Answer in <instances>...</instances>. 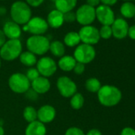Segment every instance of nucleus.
Masks as SVG:
<instances>
[{"instance_id":"f257e3e1","label":"nucleus","mask_w":135,"mask_h":135,"mask_svg":"<svg viewBox=\"0 0 135 135\" xmlns=\"http://www.w3.org/2000/svg\"><path fill=\"white\" fill-rule=\"evenodd\" d=\"M98 93L99 103L105 107H114L119 103L122 99V92L115 86H102Z\"/></svg>"},{"instance_id":"f03ea898","label":"nucleus","mask_w":135,"mask_h":135,"mask_svg":"<svg viewBox=\"0 0 135 135\" xmlns=\"http://www.w3.org/2000/svg\"><path fill=\"white\" fill-rule=\"evenodd\" d=\"M11 17L14 22L19 26L26 25L32 18L30 7L23 1H16L11 7Z\"/></svg>"},{"instance_id":"7ed1b4c3","label":"nucleus","mask_w":135,"mask_h":135,"mask_svg":"<svg viewBox=\"0 0 135 135\" xmlns=\"http://www.w3.org/2000/svg\"><path fill=\"white\" fill-rule=\"evenodd\" d=\"M22 51V45L19 39L8 40L0 48V57L11 61L19 57Z\"/></svg>"},{"instance_id":"20e7f679","label":"nucleus","mask_w":135,"mask_h":135,"mask_svg":"<svg viewBox=\"0 0 135 135\" xmlns=\"http://www.w3.org/2000/svg\"><path fill=\"white\" fill-rule=\"evenodd\" d=\"M50 41L43 35H33L26 41V46L30 52L35 55H44L49 50Z\"/></svg>"},{"instance_id":"39448f33","label":"nucleus","mask_w":135,"mask_h":135,"mask_svg":"<svg viewBox=\"0 0 135 135\" xmlns=\"http://www.w3.org/2000/svg\"><path fill=\"white\" fill-rule=\"evenodd\" d=\"M30 81L22 73H15L9 78V87L15 93H26L30 90Z\"/></svg>"},{"instance_id":"423d86ee","label":"nucleus","mask_w":135,"mask_h":135,"mask_svg":"<svg viewBox=\"0 0 135 135\" xmlns=\"http://www.w3.org/2000/svg\"><path fill=\"white\" fill-rule=\"evenodd\" d=\"M49 25L46 20L41 17H33L30 21L23 26V30L29 32L33 35H43L47 32Z\"/></svg>"},{"instance_id":"0eeeda50","label":"nucleus","mask_w":135,"mask_h":135,"mask_svg":"<svg viewBox=\"0 0 135 135\" xmlns=\"http://www.w3.org/2000/svg\"><path fill=\"white\" fill-rule=\"evenodd\" d=\"M96 55L95 48L92 45L87 44H81L77 45L74 52V58L76 62L82 63L84 64L91 62Z\"/></svg>"},{"instance_id":"6e6552de","label":"nucleus","mask_w":135,"mask_h":135,"mask_svg":"<svg viewBox=\"0 0 135 135\" xmlns=\"http://www.w3.org/2000/svg\"><path fill=\"white\" fill-rule=\"evenodd\" d=\"M76 13V21L83 26H90L95 20V8L88 5L84 4L80 6Z\"/></svg>"},{"instance_id":"1a4fd4ad","label":"nucleus","mask_w":135,"mask_h":135,"mask_svg":"<svg viewBox=\"0 0 135 135\" xmlns=\"http://www.w3.org/2000/svg\"><path fill=\"white\" fill-rule=\"evenodd\" d=\"M78 33L80 38V41H82L83 44L93 45L97 44L100 40L99 30L91 25L83 26Z\"/></svg>"},{"instance_id":"9d476101","label":"nucleus","mask_w":135,"mask_h":135,"mask_svg":"<svg viewBox=\"0 0 135 135\" xmlns=\"http://www.w3.org/2000/svg\"><path fill=\"white\" fill-rule=\"evenodd\" d=\"M36 64L39 74L46 78L52 76L57 69V64L55 60L49 56H44L41 58Z\"/></svg>"},{"instance_id":"9b49d317","label":"nucleus","mask_w":135,"mask_h":135,"mask_svg":"<svg viewBox=\"0 0 135 135\" xmlns=\"http://www.w3.org/2000/svg\"><path fill=\"white\" fill-rule=\"evenodd\" d=\"M56 86L60 95L65 98L72 97L76 93V84L73 80L67 76H60L57 80Z\"/></svg>"},{"instance_id":"f8f14e48","label":"nucleus","mask_w":135,"mask_h":135,"mask_svg":"<svg viewBox=\"0 0 135 135\" xmlns=\"http://www.w3.org/2000/svg\"><path fill=\"white\" fill-rule=\"evenodd\" d=\"M95 17L103 26H111L115 20L114 13L110 7L103 4L95 8Z\"/></svg>"},{"instance_id":"ddd939ff","label":"nucleus","mask_w":135,"mask_h":135,"mask_svg":"<svg viewBox=\"0 0 135 135\" xmlns=\"http://www.w3.org/2000/svg\"><path fill=\"white\" fill-rule=\"evenodd\" d=\"M110 26L112 30V36L116 39L122 40L128 35L129 25L124 18H116Z\"/></svg>"},{"instance_id":"4468645a","label":"nucleus","mask_w":135,"mask_h":135,"mask_svg":"<svg viewBox=\"0 0 135 135\" xmlns=\"http://www.w3.org/2000/svg\"><path fill=\"white\" fill-rule=\"evenodd\" d=\"M2 30L3 31L6 37L9 38V40L18 39L22 34L21 26L18 24L14 22L13 21L7 22L4 24Z\"/></svg>"},{"instance_id":"2eb2a0df","label":"nucleus","mask_w":135,"mask_h":135,"mask_svg":"<svg viewBox=\"0 0 135 135\" xmlns=\"http://www.w3.org/2000/svg\"><path fill=\"white\" fill-rule=\"evenodd\" d=\"M56 116V110L50 105H44L37 110V118L42 123L51 122Z\"/></svg>"},{"instance_id":"dca6fc26","label":"nucleus","mask_w":135,"mask_h":135,"mask_svg":"<svg viewBox=\"0 0 135 135\" xmlns=\"http://www.w3.org/2000/svg\"><path fill=\"white\" fill-rule=\"evenodd\" d=\"M46 22L49 25V27L50 26L53 29H58L64 23V14L56 9L52 10L49 13Z\"/></svg>"},{"instance_id":"f3484780","label":"nucleus","mask_w":135,"mask_h":135,"mask_svg":"<svg viewBox=\"0 0 135 135\" xmlns=\"http://www.w3.org/2000/svg\"><path fill=\"white\" fill-rule=\"evenodd\" d=\"M32 89L37 94H45L50 89L51 84L49 80L44 76H39L31 82Z\"/></svg>"},{"instance_id":"a211bd4d","label":"nucleus","mask_w":135,"mask_h":135,"mask_svg":"<svg viewBox=\"0 0 135 135\" xmlns=\"http://www.w3.org/2000/svg\"><path fill=\"white\" fill-rule=\"evenodd\" d=\"M26 135H45L46 128L45 124L40 121H34L30 122L26 129Z\"/></svg>"},{"instance_id":"6ab92c4d","label":"nucleus","mask_w":135,"mask_h":135,"mask_svg":"<svg viewBox=\"0 0 135 135\" xmlns=\"http://www.w3.org/2000/svg\"><path fill=\"white\" fill-rule=\"evenodd\" d=\"M78 0H54L56 10L64 14L73 11L76 7Z\"/></svg>"},{"instance_id":"aec40b11","label":"nucleus","mask_w":135,"mask_h":135,"mask_svg":"<svg viewBox=\"0 0 135 135\" xmlns=\"http://www.w3.org/2000/svg\"><path fill=\"white\" fill-rule=\"evenodd\" d=\"M76 64V60L72 56H63L58 61L59 68L64 72H69L73 70Z\"/></svg>"},{"instance_id":"412c9836","label":"nucleus","mask_w":135,"mask_h":135,"mask_svg":"<svg viewBox=\"0 0 135 135\" xmlns=\"http://www.w3.org/2000/svg\"><path fill=\"white\" fill-rule=\"evenodd\" d=\"M64 45L69 47H75L80 45V38L79 33L75 31H71L68 33L64 37Z\"/></svg>"},{"instance_id":"4be33fe9","label":"nucleus","mask_w":135,"mask_h":135,"mask_svg":"<svg viewBox=\"0 0 135 135\" xmlns=\"http://www.w3.org/2000/svg\"><path fill=\"white\" fill-rule=\"evenodd\" d=\"M49 51L53 56L57 57H62L65 52L64 44L60 41H54L52 42H50Z\"/></svg>"},{"instance_id":"5701e85b","label":"nucleus","mask_w":135,"mask_h":135,"mask_svg":"<svg viewBox=\"0 0 135 135\" xmlns=\"http://www.w3.org/2000/svg\"><path fill=\"white\" fill-rule=\"evenodd\" d=\"M19 59L22 64L28 67H33L37 62L35 54L32 53L30 51L22 52L21 55L19 56Z\"/></svg>"},{"instance_id":"b1692460","label":"nucleus","mask_w":135,"mask_h":135,"mask_svg":"<svg viewBox=\"0 0 135 135\" xmlns=\"http://www.w3.org/2000/svg\"><path fill=\"white\" fill-rule=\"evenodd\" d=\"M120 13L126 18H134L135 5L130 2H125L120 7Z\"/></svg>"},{"instance_id":"393cba45","label":"nucleus","mask_w":135,"mask_h":135,"mask_svg":"<svg viewBox=\"0 0 135 135\" xmlns=\"http://www.w3.org/2000/svg\"><path fill=\"white\" fill-rule=\"evenodd\" d=\"M102 85L100 81L96 79V78H89L86 80L85 82V88L86 89L92 93H95L98 92L99 91V89L101 88Z\"/></svg>"},{"instance_id":"a878e982","label":"nucleus","mask_w":135,"mask_h":135,"mask_svg":"<svg viewBox=\"0 0 135 135\" xmlns=\"http://www.w3.org/2000/svg\"><path fill=\"white\" fill-rule=\"evenodd\" d=\"M23 117H24L25 120L27 121L29 123L33 122L36 121L37 118V111L35 110L34 107H33L31 106L26 107L23 111Z\"/></svg>"},{"instance_id":"bb28decb","label":"nucleus","mask_w":135,"mask_h":135,"mask_svg":"<svg viewBox=\"0 0 135 135\" xmlns=\"http://www.w3.org/2000/svg\"><path fill=\"white\" fill-rule=\"evenodd\" d=\"M84 103V98L80 93H76L71 97L70 105L75 110H80L82 108Z\"/></svg>"},{"instance_id":"cd10ccee","label":"nucleus","mask_w":135,"mask_h":135,"mask_svg":"<svg viewBox=\"0 0 135 135\" xmlns=\"http://www.w3.org/2000/svg\"><path fill=\"white\" fill-rule=\"evenodd\" d=\"M100 38L103 39H109L112 36V30L110 26H103L99 30Z\"/></svg>"},{"instance_id":"c85d7f7f","label":"nucleus","mask_w":135,"mask_h":135,"mask_svg":"<svg viewBox=\"0 0 135 135\" xmlns=\"http://www.w3.org/2000/svg\"><path fill=\"white\" fill-rule=\"evenodd\" d=\"M26 76V77L28 78V80L31 83L32 81L36 80L37 77H39L40 74H39V73H38L37 69H35V68H30V69L27 71Z\"/></svg>"},{"instance_id":"c756f323","label":"nucleus","mask_w":135,"mask_h":135,"mask_svg":"<svg viewBox=\"0 0 135 135\" xmlns=\"http://www.w3.org/2000/svg\"><path fill=\"white\" fill-rule=\"evenodd\" d=\"M64 135H85V133L78 127H70L66 130Z\"/></svg>"},{"instance_id":"7c9ffc66","label":"nucleus","mask_w":135,"mask_h":135,"mask_svg":"<svg viewBox=\"0 0 135 135\" xmlns=\"http://www.w3.org/2000/svg\"><path fill=\"white\" fill-rule=\"evenodd\" d=\"M64 22H73L76 21V13L73 11H69L64 14Z\"/></svg>"},{"instance_id":"2f4dec72","label":"nucleus","mask_w":135,"mask_h":135,"mask_svg":"<svg viewBox=\"0 0 135 135\" xmlns=\"http://www.w3.org/2000/svg\"><path fill=\"white\" fill-rule=\"evenodd\" d=\"M84 70H85V65L82 63L76 62L74 69H73L74 73L77 75H81L82 73H84Z\"/></svg>"},{"instance_id":"473e14b6","label":"nucleus","mask_w":135,"mask_h":135,"mask_svg":"<svg viewBox=\"0 0 135 135\" xmlns=\"http://www.w3.org/2000/svg\"><path fill=\"white\" fill-rule=\"evenodd\" d=\"M45 0H26V3L32 7H37L41 6Z\"/></svg>"},{"instance_id":"72a5a7b5","label":"nucleus","mask_w":135,"mask_h":135,"mask_svg":"<svg viewBox=\"0 0 135 135\" xmlns=\"http://www.w3.org/2000/svg\"><path fill=\"white\" fill-rule=\"evenodd\" d=\"M120 135H135V129L132 127H125L122 129Z\"/></svg>"},{"instance_id":"f704fd0d","label":"nucleus","mask_w":135,"mask_h":135,"mask_svg":"<svg viewBox=\"0 0 135 135\" xmlns=\"http://www.w3.org/2000/svg\"><path fill=\"white\" fill-rule=\"evenodd\" d=\"M127 36H129V38H131L132 40H135V25L129 27Z\"/></svg>"},{"instance_id":"c9c22d12","label":"nucleus","mask_w":135,"mask_h":135,"mask_svg":"<svg viewBox=\"0 0 135 135\" xmlns=\"http://www.w3.org/2000/svg\"><path fill=\"white\" fill-rule=\"evenodd\" d=\"M87 4L95 8L100 5V0H87Z\"/></svg>"},{"instance_id":"e433bc0d","label":"nucleus","mask_w":135,"mask_h":135,"mask_svg":"<svg viewBox=\"0 0 135 135\" xmlns=\"http://www.w3.org/2000/svg\"><path fill=\"white\" fill-rule=\"evenodd\" d=\"M118 0H100V3H102L103 5L108 6V7L114 6V4H116Z\"/></svg>"},{"instance_id":"4c0bfd02","label":"nucleus","mask_w":135,"mask_h":135,"mask_svg":"<svg viewBox=\"0 0 135 135\" xmlns=\"http://www.w3.org/2000/svg\"><path fill=\"white\" fill-rule=\"evenodd\" d=\"M7 41V37L2 30H0V48H1Z\"/></svg>"},{"instance_id":"58836bf2","label":"nucleus","mask_w":135,"mask_h":135,"mask_svg":"<svg viewBox=\"0 0 135 135\" xmlns=\"http://www.w3.org/2000/svg\"><path fill=\"white\" fill-rule=\"evenodd\" d=\"M85 135H102V133L97 129H91Z\"/></svg>"},{"instance_id":"ea45409f","label":"nucleus","mask_w":135,"mask_h":135,"mask_svg":"<svg viewBox=\"0 0 135 135\" xmlns=\"http://www.w3.org/2000/svg\"><path fill=\"white\" fill-rule=\"evenodd\" d=\"M6 12H7V10H6V8H4V7H0V15H4V14H6Z\"/></svg>"},{"instance_id":"a19ab883","label":"nucleus","mask_w":135,"mask_h":135,"mask_svg":"<svg viewBox=\"0 0 135 135\" xmlns=\"http://www.w3.org/2000/svg\"><path fill=\"white\" fill-rule=\"evenodd\" d=\"M0 135H4V129L1 126H0Z\"/></svg>"},{"instance_id":"79ce46f5","label":"nucleus","mask_w":135,"mask_h":135,"mask_svg":"<svg viewBox=\"0 0 135 135\" xmlns=\"http://www.w3.org/2000/svg\"><path fill=\"white\" fill-rule=\"evenodd\" d=\"M124 1H126V2H129V1H131V0H124Z\"/></svg>"},{"instance_id":"37998d69","label":"nucleus","mask_w":135,"mask_h":135,"mask_svg":"<svg viewBox=\"0 0 135 135\" xmlns=\"http://www.w3.org/2000/svg\"><path fill=\"white\" fill-rule=\"evenodd\" d=\"M0 69H1V59H0Z\"/></svg>"},{"instance_id":"c03bdc74","label":"nucleus","mask_w":135,"mask_h":135,"mask_svg":"<svg viewBox=\"0 0 135 135\" xmlns=\"http://www.w3.org/2000/svg\"><path fill=\"white\" fill-rule=\"evenodd\" d=\"M1 1H4V0H1Z\"/></svg>"},{"instance_id":"a18cd8bd","label":"nucleus","mask_w":135,"mask_h":135,"mask_svg":"<svg viewBox=\"0 0 135 135\" xmlns=\"http://www.w3.org/2000/svg\"><path fill=\"white\" fill-rule=\"evenodd\" d=\"M134 18H135V16H134Z\"/></svg>"}]
</instances>
